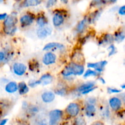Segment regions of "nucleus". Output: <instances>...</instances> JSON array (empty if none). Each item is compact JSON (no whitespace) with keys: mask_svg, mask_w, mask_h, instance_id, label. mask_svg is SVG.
<instances>
[{"mask_svg":"<svg viewBox=\"0 0 125 125\" xmlns=\"http://www.w3.org/2000/svg\"><path fill=\"white\" fill-rule=\"evenodd\" d=\"M84 67L83 65L71 62L62 72V74L65 77L70 76L72 75L80 76L84 74Z\"/></svg>","mask_w":125,"mask_h":125,"instance_id":"1","label":"nucleus"},{"mask_svg":"<svg viewBox=\"0 0 125 125\" xmlns=\"http://www.w3.org/2000/svg\"><path fill=\"white\" fill-rule=\"evenodd\" d=\"M17 18L15 15H10L7 16L3 22V31L5 34L7 35H12L15 34L17 30Z\"/></svg>","mask_w":125,"mask_h":125,"instance_id":"2","label":"nucleus"},{"mask_svg":"<svg viewBox=\"0 0 125 125\" xmlns=\"http://www.w3.org/2000/svg\"><path fill=\"white\" fill-rule=\"evenodd\" d=\"M81 111V106L78 103L73 102L70 103L65 109L66 114L70 117L75 118L78 117Z\"/></svg>","mask_w":125,"mask_h":125,"instance_id":"3","label":"nucleus"},{"mask_svg":"<svg viewBox=\"0 0 125 125\" xmlns=\"http://www.w3.org/2000/svg\"><path fill=\"white\" fill-rule=\"evenodd\" d=\"M63 117V111L59 109H54L50 111L49 117V125H57Z\"/></svg>","mask_w":125,"mask_h":125,"instance_id":"4","label":"nucleus"},{"mask_svg":"<svg viewBox=\"0 0 125 125\" xmlns=\"http://www.w3.org/2000/svg\"><path fill=\"white\" fill-rule=\"evenodd\" d=\"M109 104L111 109L114 112H119L123 106V102L120 98L114 96L109 100Z\"/></svg>","mask_w":125,"mask_h":125,"instance_id":"5","label":"nucleus"},{"mask_svg":"<svg viewBox=\"0 0 125 125\" xmlns=\"http://www.w3.org/2000/svg\"><path fill=\"white\" fill-rule=\"evenodd\" d=\"M95 82H88L82 84L80 86L77 88L76 90L78 92L81 93L83 95L89 94L90 92H92L95 89Z\"/></svg>","mask_w":125,"mask_h":125,"instance_id":"6","label":"nucleus"},{"mask_svg":"<svg viewBox=\"0 0 125 125\" xmlns=\"http://www.w3.org/2000/svg\"><path fill=\"white\" fill-rule=\"evenodd\" d=\"M107 63V62L106 61H100L98 62H95V63H87V67L89 69L94 68L95 71L100 73L103 72Z\"/></svg>","mask_w":125,"mask_h":125,"instance_id":"7","label":"nucleus"},{"mask_svg":"<svg viewBox=\"0 0 125 125\" xmlns=\"http://www.w3.org/2000/svg\"><path fill=\"white\" fill-rule=\"evenodd\" d=\"M35 17L32 14H25L22 15L20 18V22L22 27L30 26L34 22Z\"/></svg>","mask_w":125,"mask_h":125,"instance_id":"8","label":"nucleus"},{"mask_svg":"<svg viewBox=\"0 0 125 125\" xmlns=\"http://www.w3.org/2000/svg\"><path fill=\"white\" fill-rule=\"evenodd\" d=\"M13 72L17 76H22L26 73L27 67L22 63H15L12 66Z\"/></svg>","mask_w":125,"mask_h":125,"instance_id":"9","label":"nucleus"},{"mask_svg":"<svg viewBox=\"0 0 125 125\" xmlns=\"http://www.w3.org/2000/svg\"><path fill=\"white\" fill-rule=\"evenodd\" d=\"M51 32H52V29L51 27L45 26L44 27L38 28L37 31V35L40 39H45L51 35Z\"/></svg>","mask_w":125,"mask_h":125,"instance_id":"10","label":"nucleus"},{"mask_svg":"<svg viewBox=\"0 0 125 125\" xmlns=\"http://www.w3.org/2000/svg\"><path fill=\"white\" fill-rule=\"evenodd\" d=\"M56 55L54 54L52 52H48L43 57V63L45 65H50L53 64L56 62Z\"/></svg>","mask_w":125,"mask_h":125,"instance_id":"11","label":"nucleus"},{"mask_svg":"<svg viewBox=\"0 0 125 125\" xmlns=\"http://www.w3.org/2000/svg\"><path fill=\"white\" fill-rule=\"evenodd\" d=\"M64 49V46L63 44L57 42H51L47 43L44 46L43 50L44 51H50V50H62Z\"/></svg>","mask_w":125,"mask_h":125,"instance_id":"12","label":"nucleus"},{"mask_svg":"<svg viewBox=\"0 0 125 125\" xmlns=\"http://www.w3.org/2000/svg\"><path fill=\"white\" fill-rule=\"evenodd\" d=\"M39 81L40 84H42L43 85H46L52 83L53 81V77L50 73H45L42 76Z\"/></svg>","mask_w":125,"mask_h":125,"instance_id":"13","label":"nucleus"},{"mask_svg":"<svg viewBox=\"0 0 125 125\" xmlns=\"http://www.w3.org/2000/svg\"><path fill=\"white\" fill-rule=\"evenodd\" d=\"M42 100L45 103H50L55 99V94L52 92H45L42 95Z\"/></svg>","mask_w":125,"mask_h":125,"instance_id":"14","label":"nucleus"},{"mask_svg":"<svg viewBox=\"0 0 125 125\" xmlns=\"http://www.w3.org/2000/svg\"><path fill=\"white\" fill-rule=\"evenodd\" d=\"M63 22H64V17L62 13H56L54 15L52 18V23L54 26H60L63 24Z\"/></svg>","mask_w":125,"mask_h":125,"instance_id":"15","label":"nucleus"},{"mask_svg":"<svg viewBox=\"0 0 125 125\" xmlns=\"http://www.w3.org/2000/svg\"><path fill=\"white\" fill-rule=\"evenodd\" d=\"M5 90L9 94H13L18 90V84L16 82H9L5 86Z\"/></svg>","mask_w":125,"mask_h":125,"instance_id":"16","label":"nucleus"},{"mask_svg":"<svg viewBox=\"0 0 125 125\" xmlns=\"http://www.w3.org/2000/svg\"><path fill=\"white\" fill-rule=\"evenodd\" d=\"M113 36L114 41L117 43H121L125 39V31L123 29H119L115 32Z\"/></svg>","mask_w":125,"mask_h":125,"instance_id":"17","label":"nucleus"},{"mask_svg":"<svg viewBox=\"0 0 125 125\" xmlns=\"http://www.w3.org/2000/svg\"><path fill=\"white\" fill-rule=\"evenodd\" d=\"M88 21H89V20L87 18H84L79 22L78 25L76 26V28L77 32L83 33L85 30L87 26Z\"/></svg>","mask_w":125,"mask_h":125,"instance_id":"18","label":"nucleus"},{"mask_svg":"<svg viewBox=\"0 0 125 125\" xmlns=\"http://www.w3.org/2000/svg\"><path fill=\"white\" fill-rule=\"evenodd\" d=\"M96 107L94 105L90 104H87L85 107V115L89 117H93L96 113Z\"/></svg>","mask_w":125,"mask_h":125,"instance_id":"19","label":"nucleus"},{"mask_svg":"<svg viewBox=\"0 0 125 125\" xmlns=\"http://www.w3.org/2000/svg\"><path fill=\"white\" fill-rule=\"evenodd\" d=\"M114 42V39L112 34H105L101 40V42L100 43V44L102 45L104 43L107 45H111V44H113Z\"/></svg>","mask_w":125,"mask_h":125,"instance_id":"20","label":"nucleus"},{"mask_svg":"<svg viewBox=\"0 0 125 125\" xmlns=\"http://www.w3.org/2000/svg\"><path fill=\"white\" fill-rule=\"evenodd\" d=\"M18 90L20 95H25L29 92V87L24 82H21L18 84Z\"/></svg>","mask_w":125,"mask_h":125,"instance_id":"21","label":"nucleus"},{"mask_svg":"<svg viewBox=\"0 0 125 125\" xmlns=\"http://www.w3.org/2000/svg\"><path fill=\"white\" fill-rule=\"evenodd\" d=\"M36 22L39 28H42V27H44L46 26V24L48 23V19L45 15H39L37 18Z\"/></svg>","mask_w":125,"mask_h":125,"instance_id":"22","label":"nucleus"},{"mask_svg":"<svg viewBox=\"0 0 125 125\" xmlns=\"http://www.w3.org/2000/svg\"><path fill=\"white\" fill-rule=\"evenodd\" d=\"M41 2V1H39V0H26V1H24L22 2L21 6L23 7H30V6H36L40 4Z\"/></svg>","mask_w":125,"mask_h":125,"instance_id":"23","label":"nucleus"},{"mask_svg":"<svg viewBox=\"0 0 125 125\" xmlns=\"http://www.w3.org/2000/svg\"><path fill=\"white\" fill-rule=\"evenodd\" d=\"M100 73H98L96 71L93 70L91 69H88L85 72V73H84V78H86L90 76H98L100 75Z\"/></svg>","mask_w":125,"mask_h":125,"instance_id":"24","label":"nucleus"},{"mask_svg":"<svg viewBox=\"0 0 125 125\" xmlns=\"http://www.w3.org/2000/svg\"><path fill=\"white\" fill-rule=\"evenodd\" d=\"M73 125H86V122L83 117H78L74 120Z\"/></svg>","mask_w":125,"mask_h":125,"instance_id":"25","label":"nucleus"},{"mask_svg":"<svg viewBox=\"0 0 125 125\" xmlns=\"http://www.w3.org/2000/svg\"><path fill=\"white\" fill-rule=\"evenodd\" d=\"M108 50L109 51V56H112L114 55L117 52V48L114 44H111L109 45L108 48Z\"/></svg>","mask_w":125,"mask_h":125,"instance_id":"26","label":"nucleus"},{"mask_svg":"<svg viewBox=\"0 0 125 125\" xmlns=\"http://www.w3.org/2000/svg\"><path fill=\"white\" fill-rule=\"evenodd\" d=\"M29 69L31 70V71H34L35 70L39 68V62H35V61L34 60H32V63L30 62L29 63Z\"/></svg>","mask_w":125,"mask_h":125,"instance_id":"27","label":"nucleus"},{"mask_svg":"<svg viewBox=\"0 0 125 125\" xmlns=\"http://www.w3.org/2000/svg\"><path fill=\"white\" fill-rule=\"evenodd\" d=\"M108 94H119L122 92L120 89H117L115 87H108L107 89Z\"/></svg>","mask_w":125,"mask_h":125,"instance_id":"28","label":"nucleus"},{"mask_svg":"<svg viewBox=\"0 0 125 125\" xmlns=\"http://www.w3.org/2000/svg\"><path fill=\"white\" fill-rule=\"evenodd\" d=\"M28 110L29 111V112L30 114H31L32 115H34L35 114L39 112V109L37 108V107L35 106H31V107H28Z\"/></svg>","mask_w":125,"mask_h":125,"instance_id":"29","label":"nucleus"},{"mask_svg":"<svg viewBox=\"0 0 125 125\" xmlns=\"http://www.w3.org/2000/svg\"><path fill=\"white\" fill-rule=\"evenodd\" d=\"M56 94L59 95H61V96H64L66 94H67V90L65 88H60V89H57L55 91Z\"/></svg>","mask_w":125,"mask_h":125,"instance_id":"30","label":"nucleus"},{"mask_svg":"<svg viewBox=\"0 0 125 125\" xmlns=\"http://www.w3.org/2000/svg\"><path fill=\"white\" fill-rule=\"evenodd\" d=\"M39 84H40V83L38 80H31L29 82V86L31 87H34Z\"/></svg>","mask_w":125,"mask_h":125,"instance_id":"31","label":"nucleus"},{"mask_svg":"<svg viewBox=\"0 0 125 125\" xmlns=\"http://www.w3.org/2000/svg\"><path fill=\"white\" fill-rule=\"evenodd\" d=\"M118 13L120 15L125 16V5H123L118 8Z\"/></svg>","mask_w":125,"mask_h":125,"instance_id":"32","label":"nucleus"},{"mask_svg":"<svg viewBox=\"0 0 125 125\" xmlns=\"http://www.w3.org/2000/svg\"><path fill=\"white\" fill-rule=\"evenodd\" d=\"M34 125H48V123L46 120L44 119H42L35 122Z\"/></svg>","mask_w":125,"mask_h":125,"instance_id":"33","label":"nucleus"},{"mask_svg":"<svg viewBox=\"0 0 125 125\" xmlns=\"http://www.w3.org/2000/svg\"><path fill=\"white\" fill-rule=\"evenodd\" d=\"M56 2H57V1H54V0H50V1H48L47 2V4H46V7H51V6H54Z\"/></svg>","mask_w":125,"mask_h":125,"instance_id":"34","label":"nucleus"},{"mask_svg":"<svg viewBox=\"0 0 125 125\" xmlns=\"http://www.w3.org/2000/svg\"><path fill=\"white\" fill-rule=\"evenodd\" d=\"M6 58V55H5V53L2 51H0V62H2Z\"/></svg>","mask_w":125,"mask_h":125,"instance_id":"35","label":"nucleus"},{"mask_svg":"<svg viewBox=\"0 0 125 125\" xmlns=\"http://www.w3.org/2000/svg\"><path fill=\"white\" fill-rule=\"evenodd\" d=\"M7 14L6 13H0V21L2 20H5L6 18L7 17Z\"/></svg>","mask_w":125,"mask_h":125,"instance_id":"36","label":"nucleus"},{"mask_svg":"<svg viewBox=\"0 0 125 125\" xmlns=\"http://www.w3.org/2000/svg\"><path fill=\"white\" fill-rule=\"evenodd\" d=\"M90 125H104V124L101 121H95V122H93Z\"/></svg>","mask_w":125,"mask_h":125,"instance_id":"37","label":"nucleus"},{"mask_svg":"<svg viewBox=\"0 0 125 125\" xmlns=\"http://www.w3.org/2000/svg\"><path fill=\"white\" fill-rule=\"evenodd\" d=\"M7 120H8L7 119H2L1 120V121H0V125H5L7 123Z\"/></svg>","mask_w":125,"mask_h":125,"instance_id":"38","label":"nucleus"},{"mask_svg":"<svg viewBox=\"0 0 125 125\" xmlns=\"http://www.w3.org/2000/svg\"><path fill=\"white\" fill-rule=\"evenodd\" d=\"M121 100H122L123 104H124L125 105V93L123 94L122 95V97H121Z\"/></svg>","mask_w":125,"mask_h":125,"instance_id":"39","label":"nucleus"},{"mask_svg":"<svg viewBox=\"0 0 125 125\" xmlns=\"http://www.w3.org/2000/svg\"><path fill=\"white\" fill-rule=\"evenodd\" d=\"M98 80L100 81V82H101V83H103V84H105V83H106L104 79L103 78H101V77L98 78Z\"/></svg>","mask_w":125,"mask_h":125,"instance_id":"40","label":"nucleus"},{"mask_svg":"<svg viewBox=\"0 0 125 125\" xmlns=\"http://www.w3.org/2000/svg\"><path fill=\"white\" fill-rule=\"evenodd\" d=\"M121 88H122V89H123V90H125V84H122V85H121Z\"/></svg>","mask_w":125,"mask_h":125,"instance_id":"41","label":"nucleus"},{"mask_svg":"<svg viewBox=\"0 0 125 125\" xmlns=\"http://www.w3.org/2000/svg\"><path fill=\"white\" fill-rule=\"evenodd\" d=\"M25 125V124H20V125Z\"/></svg>","mask_w":125,"mask_h":125,"instance_id":"42","label":"nucleus"},{"mask_svg":"<svg viewBox=\"0 0 125 125\" xmlns=\"http://www.w3.org/2000/svg\"><path fill=\"white\" fill-rule=\"evenodd\" d=\"M122 125V124H118V125Z\"/></svg>","mask_w":125,"mask_h":125,"instance_id":"43","label":"nucleus"}]
</instances>
